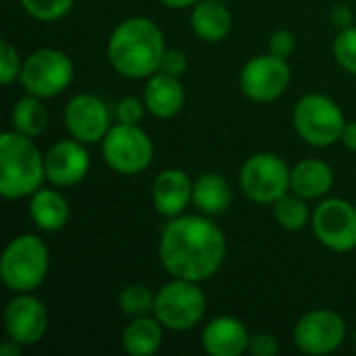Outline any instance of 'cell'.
<instances>
[{"instance_id":"6da1fadb","label":"cell","mask_w":356,"mask_h":356,"mask_svg":"<svg viewBox=\"0 0 356 356\" xmlns=\"http://www.w3.org/2000/svg\"><path fill=\"white\" fill-rule=\"evenodd\" d=\"M227 257L223 229L207 215L169 219L159 240V261L171 277L207 282L219 273Z\"/></svg>"},{"instance_id":"7a4b0ae2","label":"cell","mask_w":356,"mask_h":356,"mask_svg":"<svg viewBox=\"0 0 356 356\" xmlns=\"http://www.w3.org/2000/svg\"><path fill=\"white\" fill-rule=\"evenodd\" d=\"M167 50L165 33L150 17H127L108 35L106 58L125 79H148L161 71Z\"/></svg>"},{"instance_id":"3957f363","label":"cell","mask_w":356,"mask_h":356,"mask_svg":"<svg viewBox=\"0 0 356 356\" xmlns=\"http://www.w3.org/2000/svg\"><path fill=\"white\" fill-rule=\"evenodd\" d=\"M46 181L44 152L15 129L0 136V194L6 200L29 198Z\"/></svg>"},{"instance_id":"277c9868","label":"cell","mask_w":356,"mask_h":356,"mask_svg":"<svg viewBox=\"0 0 356 356\" xmlns=\"http://www.w3.org/2000/svg\"><path fill=\"white\" fill-rule=\"evenodd\" d=\"M50 271V250L35 234L13 238L0 257V280L13 292L38 290Z\"/></svg>"},{"instance_id":"5b68a950","label":"cell","mask_w":356,"mask_h":356,"mask_svg":"<svg viewBox=\"0 0 356 356\" xmlns=\"http://www.w3.org/2000/svg\"><path fill=\"white\" fill-rule=\"evenodd\" d=\"M346 123L342 106L334 98L317 92L305 94L292 111L294 131L313 148H327L340 142Z\"/></svg>"},{"instance_id":"8992f818","label":"cell","mask_w":356,"mask_h":356,"mask_svg":"<svg viewBox=\"0 0 356 356\" xmlns=\"http://www.w3.org/2000/svg\"><path fill=\"white\" fill-rule=\"evenodd\" d=\"M207 313V296L198 282L171 277L156 290L152 315L169 332H190Z\"/></svg>"},{"instance_id":"52a82bcc","label":"cell","mask_w":356,"mask_h":356,"mask_svg":"<svg viewBox=\"0 0 356 356\" xmlns=\"http://www.w3.org/2000/svg\"><path fill=\"white\" fill-rule=\"evenodd\" d=\"M75 77V65L71 56L58 48H38L23 58L19 83L25 94L38 98L60 96Z\"/></svg>"},{"instance_id":"ba28073f","label":"cell","mask_w":356,"mask_h":356,"mask_svg":"<svg viewBox=\"0 0 356 356\" xmlns=\"http://www.w3.org/2000/svg\"><path fill=\"white\" fill-rule=\"evenodd\" d=\"M106 167L119 175L144 173L154 159V142L140 125L115 123L100 142Z\"/></svg>"},{"instance_id":"9c48e42d","label":"cell","mask_w":356,"mask_h":356,"mask_svg":"<svg viewBox=\"0 0 356 356\" xmlns=\"http://www.w3.org/2000/svg\"><path fill=\"white\" fill-rule=\"evenodd\" d=\"M292 167L275 152H257L240 167L238 184L242 194L254 204H273L290 192Z\"/></svg>"},{"instance_id":"30bf717a","label":"cell","mask_w":356,"mask_h":356,"mask_svg":"<svg viewBox=\"0 0 356 356\" xmlns=\"http://www.w3.org/2000/svg\"><path fill=\"white\" fill-rule=\"evenodd\" d=\"M311 229L319 244L332 252L356 248V207L346 198H323L311 219Z\"/></svg>"},{"instance_id":"8fae6325","label":"cell","mask_w":356,"mask_h":356,"mask_svg":"<svg viewBox=\"0 0 356 356\" xmlns=\"http://www.w3.org/2000/svg\"><path fill=\"white\" fill-rule=\"evenodd\" d=\"M348 327L340 313L332 309H315L305 313L292 332L294 346L311 356H325L336 353L346 340Z\"/></svg>"},{"instance_id":"7c38bea8","label":"cell","mask_w":356,"mask_h":356,"mask_svg":"<svg viewBox=\"0 0 356 356\" xmlns=\"http://www.w3.org/2000/svg\"><path fill=\"white\" fill-rule=\"evenodd\" d=\"M292 69L286 58L275 54L252 56L240 71V90L252 102H273L286 94Z\"/></svg>"},{"instance_id":"4fadbf2b","label":"cell","mask_w":356,"mask_h":356,"mask_svg":"<svg viewBox=\"0 0 356 356\" xmlns=\"http://www.w3.org/2000/svg\"><path fill=\"white\" fill-rule=\"evenodd\" d=\"M4 332L6 338L17 344L33 346L44 340L48 332V309L33 292H17L4 307Z\"/></svg>"},{"instance_id":"5bb4252c","label":"cell","mask_w":356,"mask_h":356,"mask_svg":"<svg viewBox=\"0 0 356 356\" xmlns=\"http://www.w3.org/2000/svg\"><path fill=\"white\" fill-rule=\"evenodd\" d=\"M63 123L67 134L83 142L86 146L102 142L113 125L106 102L96 94H88V92L69 98L63 111Z\"/></svg>"},{"instance_id":"9a60e30c","label":"cell","mask_w":356,"mask_h":356,"mask_svg":"<svg viewBox=\"0 0 356 356\" xmlns=\"http://www.w3.org/2000/svg\"><path fill=\"white\" fill-rule=\"evenodd\" d=\"M88 146L75 138L58 140L44 152L46 181L54 188H73L81 184L90 171Z\"/></svg>"},{"instance_id":"2e32d148","label":"cell","mask_w":356,"mask_h":356,"mask_svg":"<svg viewBox=\"0 0 356 356\" xmlns=\"http://www.w3.org/2000/svg\"><path fill=\"white\" fill-rule=\"evenodd\" d=\"M192 190H194V181L184 169L177 167L163 169L152 181V190H150L152 204L156 213L165 219L179 217L192 204Z\"/></svg>"},{"instance_id":"e0dca14e","label":"cell","mask_w":356,"mask_h":356,"mask_svg":"<svg viewBox=\"0 0 356 356\" xmlns=\"http://www.w3.org/2000/svg\"><path fill=\"white\" fill-rule=\"evenodd\" d=\"M248 327L234 315H219L202 327V348L211 356H242L250 346Z\"/></svg>"},{"instance_id":"ac0fdd59","label":"cell","mask_w":356,"mask_h":356,"mask_svg":"<svg viewBox=\"0 0 356 356\" xmlns=\"http://www.w3.org/2000/svg\"><path fill=\"white\" fill-rule=\"evenodd\" d=\"M146 108L156 119H173L181 113L186 104V88L181 77H175L165 71H156L146 79L142 94Z\"/></svg>"},{"instance_id":"d6986e66","label":"cell","mask_w":356,"mask_h":356,"mask_svg":"<svg viewBox=\"0 0 356 356\" xmlns=\"http://www.w3.org/2000/svg\"><path fill=\"white\" fill-rule=\"evenodd\" d=\"M27 213L33 225L46 234L60 232L69 223V217H71L69 200L63 196L60 188H54V186L40 188L38 192H33L29 196Z\"/></svg>"},{"instance_id":"ffe728a7","label":"cell","mask_w":356,"mask_h":356,"mask_svg":"<svg viewBox=\"0 0 356 356\" xmlns=\"http://www.w3.org/2000/svg\"><path fill=\"white\" fill-rule=\"evenodd\" d=\"M190 25L198 40L207 44H217L229 35L234 27V17L225 2L198 0L190 10Z\"/></svg>"},{"instance_id":"44dd1931","label":"cell","mask_w":356,"mask_h":356,"mask_svg":"<svg viewBox=\"0 0 356 356\" xmlns=\"http://www.w3.org/2000/svg\"><path fill=\"white\" fill-rule=\"evenodd\" d=\"M334 169L321 159H305L292 167L290 190L307 200H323L334 188Z\"/></svg>"},{"instance_id":"7402d4cb","label":"cell","mask_w":356,"mask_h":356,"mask_svg":"<svg viewBox=\"0 0 356 356\" xmlns=\"http://www.w3.org/2000/svg\"><path fill=\"white\" fill-rule=\"evenodd\" d=\"M192 204L198 213L207 217H219L227 213V209L232 207L229 181L221 173H215V171L202 173L198 179H194Z\"/></svg>"},{"instance_id":"603a6c76","label":"cell","mask_w":356,"mask_h":356,"mask_svg":"<svg viewBox=\"0 0 356 356\" xmlns=\"http://www.w3.org/2000/svg\"><path fill=\"white\" fill-rule=\"evenodd\" d=\"M165 327L154 315L134 317L123 334H121V346L125 355L129 356H152L156 355L163 346Z\"/></svg>"},{"instance_id":"cb8c5ba5","label":"cell","mask_w":356,"mask_h":356,"mask_svg":"<svg viewBox=\"0 0 356 356\" xmlns=\"http://www.w3.org/2000/svg\"><path fill=\"white\" fill-rule=\"evenodd\" d=\"M48 127V108L44 104V98L25 94L19 98L10 108V129L27 136L38 138Z\"/></svg>"},{"instance_id":"d4e9b609","label":"cell","mask_w":356,"mask_h":356,"mask_svg":"<svg viewBox=\"0 0 356 356\" xmlns=\"http://www.w3.org/2000/svg\"><path fill=\"white\" fill-rule=\"evenodd\" d=\"M271 207H273L275 223L286 232H300L307 225H311L313 211L309 209V200L292 190L284 194L280 200H275Z\"/></svg>"},{"instance_id":"484cf974","label":"cell","mask_w":356,"mask_h":356,"mask_svg":"<svg viewBox=\"0 0 356 356\" xmlns=\"http://www.w3.org/2000/svg\"><path fill=\"white\" fill-rule=\"evenodd\" d=\"M154 298H156V292H152L146 284H127L119 292L117 305H119V309H121L123 315H127L129 319H134V317L152 315V311H154Z\"/></svg>"},{"instance_id":"4316f807","label":"cell","mask_w":356,"mask_h":356,"mask_svg":"<svg viewBox=\"0 0 356 356\" xmlns=\"http://www.w3.org/2000/svg\"><path fill=\"white\" fill-rule=\"evenodd\" d=\"M75 0H21L23 10L42 23H54L67 17L73 8Z\"/></svg>"},{"instance_id":"83f0119b","label":"cell","mask_w":356,"mask_h":356,"mask_svg":"<svg viewBox=\"0 0 356 356\" xmlns=\"http://www.w3.org/2000/svg\"><path fill=\"white\" fill-rule=\"evenodd\" d=\"M334 58L350 75L356 77V25L344 27L334 40Z\"/></svg>"},{"instance_id":"f1b7e54d","label":"cell","mask_w":356,"mask_h":356,"mask_svg":"<svg viewBox=\"0 0 356 356\" xmlns=\"http://www.w3.org/2000/svg\"><path fill=\"white\" fill-rule=\"evenodd\" d=\"M21 67H23V58H21L17 46H13L8 40H2L0 42V81H2V86H10V83L19 81Z\"/></svg>"},{"instance_id":"f546056e","label":"cell","mask_w":356,"mask_h":356,"mask_svg":"<svg viewBox=\"0 0 356 356\" xmlns=\"http://www.w3.org/2000/svg\"><path fill=\"white\" fill-rule=\"evenodd\" d=\"M148 113L144 98L138 96H125L117 104V121L127 123V125H140L144 115Z\"/></svg>"},{"instance_id":"4dcf8cb0","label":"cell","mask_w":356,"mask_h":356,"mask_svg":"<svg viewBox=\"0 0 356 356\" xmlns=\"http://www.w3.org/2000/svg\"><path fill=\"white\" fill-rule=\"evenodd\" d=\"M294 50H296V35L290 29H277L271 33V38H269V52L271 54L288 60V56H292Z\"/></svg>"},{"instance_id":"1f68e13d","label":"cell","mask_w":356,"mask_h":356,"mask_svg":"<svg viewBox=\"0 0 356 356\" xmlns=\"http://www.w3.org/2000/svg\"><path fill=\"white\" fill-rule=\"evenodd\" d=\"M248 353L254 356H275L280 355V340L269 332H259L250 338Z\"/></svg>"},{"instance_id":"d6a6232c","label":"cell","mask_w":356,"mask_h":356,"mask_svg":"<svg viewBox=\"0 0 356 356\" xmlns=\"http://www.w3.org/2000/svg\"><path fill=\"white\" fill-rule=\"evenodd\" d=\"M161 71L171 73L175 77H181L188 71V56H186V52L179 50V48H167L165 56H163Z\"/></svg>"},{"instance_id":"836d02e7","label":"cell","mask_w":356,"mask_h":356,"mask_svg":"<svg viewBox=\"0 0 356 356\" xmlns=\"http://www.w3.org/2000/svg\"><path fill=\"white\" fill-rule=\"evenodd\" d=\"M342 146L350 152H356V121H348L344 131H342V138H340Z\"/></svg>"},{"instance_id":"e575fe53","label":"cell","mask_w":356,"mask_h":356,"mask_svg":"<svg viewBox=\"0 0 356 356\" xmlns=\"http://www.w3.org/2000/svg\"><path fill=\"white\" fill-rule=\"evenodd\" d=\"M21 353H23V346L17 344V342L10 340V338H6V340L0 344V356H21Z\"/></svg>"},{"instance_id":"d590c367","label":"cell","mask_w":356,"mask_h":356,"mask_svg":"<svg viewBox=\"0 0 356 356\" xmlns=\"http://www.w3.org/2000/svg\"><path fill=\"white\" fill-rule=\"evenodd\" d=\"M159 2L171 10H184V8H192L198 0H159Z\"/></svg>"},{"instance_id":"8d00e7d4","label":"cell","mask_w":356,"mask_h":356,"mask_svg":"<svg viewBox=\"0 0 356 356\" xmlns=\"http://www.w3.org/2000/svg\"><path fill=\"white\" fill-rule=\"evenodd\" d=\"M353 342H355V348H356V330H355V334H353Z\"/></svg>"},{"instance_id":"74e56055","label":"cell","mask_w":356,"mask_h":356,"mask_svg":"<svg viewBox=\"0 0 356 356\" xmlns=\"http://www.w3.org/2000/svg\"><path fill=\"white\" fill-rule=\"evenodd\" d=\"M219 2H227V0H219Z\"/></svg>"}]
</instances>
